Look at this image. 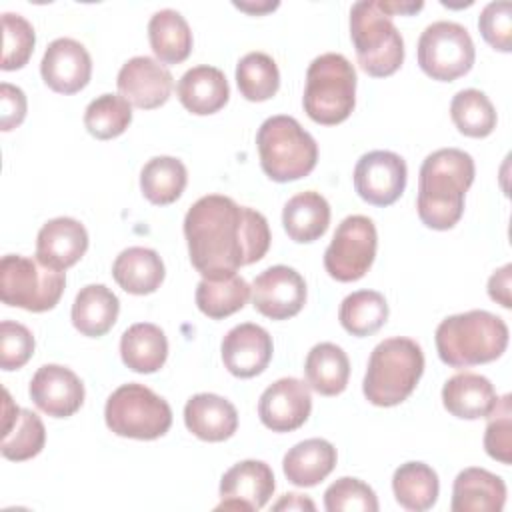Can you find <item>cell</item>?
<instances>
[{
    "label": "cell",
    "instance_id": "25",
    "mask_svg": "<svg viewBox=\"0 0 512 512\" xmlns=\"http://www.w3.org/2000/svg\"><path fill=\"white\" fill-rule=\"evenodd\" d=\"M506 502V484L484 468H464L452 486V512H500Z\"/></svg>",
    "mask_w": 512,
    "mask_h": 512
},
{
    "label": "cell",
    "instance_id": "19",
    "mask_svg": "<svg viewBox=\"0 0 512 512\" xmlns=\"http://www.w3.org/2000/svg\"><path fill=\"white\" fill-rule=\"evenodd\" d=\"M32 402L52 418H68L80 410L84 402L82 380L66 366L44 364L30 380Z\"/></svg>",
    "mask_w": 512,
    "mask_h": 512
},
{
    "label": "cell",
    "instance_id": "35",
    "mask_svg": "<svg viewBox=\"0 0 512 512\" xmlns=\"http://www.w3.org/2000/svg\"><path fill=\"white\" fill-rule=\"evenodd\" d=\"M188 172L174 156H154L140 172V190L152 204L166 206L178 200L186 188Z\"/></svg>",
    "mask_w": 512,
    "mask_h": 512
},
{
    "label": "cell",
    "instance_id": "14",
    "mask_svg": "<svg viewBox=\"0 0 512 512\" xmlns=\"http://www.w3.org/2000/svg\"><path fill=\"white\" fill-rule=\"evenodd\" d=\"M272 468L262 460H242L228 468L220 480L222 502L216 510H260L274 494Z\"/></svg>",
    "mask_w": 512,
    "mask_h": 512
},
{
    "label": "cell",
    "instance_id": "7",
    "mask_svg": "<svg viewBox=\"0 0 512 512\" xmlns=\"http://www.w3.org/2000/svg\"><path fill=\"white\" fill-rule=\"evenodd\" d=\"M350 38L360 68L374 78L394 74L404 62V40L380 0L352 4Z\"/></svg>",
    "mask_w": 512,
    "mask_h": 512
},
{
    "label": "cell",
    "instance_id": "8",
    "mask_svg": "<svg viewBox=\"0 0 512 512\" xmlns=\"http://www.w3.org/2000/svg\"><path fill=\"white\" fill-rule=\"evenodd\" d=\"M104 420L116 436L156 440L170 430L172 408L148 386L128 382L108 396Z\"/></svg>",
    "mask_w": 512,
    "mask_h": 512
},
{
    "label": "cell",
    "instance_id": "37",
    "mask_svg": "<svg viewBox=\"0 0 512 512\" xmlns=\"http://www.w3.org/2000/svg\"><path fill=\"white\" fill-rule=\"evenodd\" d=\"M450 116L460 134L470 138H486L496 128V110L490 98L476 88H466L454 94Z\"/></svg>",
    "mask_w": 512,
    "mask_h": 512
},
{
    "label": "cell",
    "instance_id": "41",
    "mask_svg": "<svg viewBox=\"0 0 512 512\" xmlns=\"http://www.w3.org/2000/svg\"><path fill=\"white\" fill-rule=\"evenodd\" d=\"M324 508L328 512H376L378 498L366 482L352 476H342L326 488Z\"/></svg>",
    "mask_w": 512,
    "mask_h": 512
},
{
    "label": "cell",
    "instance_id": "3",
    "mask_svg": "<svg viewBox=\"0 0 512 512\" xmlns=\"http://www.w3.org/2000/svg\"><path fill=\"white\" fill-rule=\"evenodd\" d=\"M436 350L444 364L470 368L500 358L508 346L506 322L488 310L444 318L436 328Z\"/></svg>",
    "mask_w": 512,
    "mask_h": 512
},
{
    "label": "cell",
    "instance_id": "27",
    "mask_svg": "<svg viewBox=\"0 0 512 512\" xmlns=\"http://www.w3.org/2000/svg\"><path fill=\"white\" fill-rule=\"evenodd\" d=\"M336 466V448L324 438H308L294 444L282 460L288 482L300 488L320 484Z\"/></svg>",
    "mask_w": 512,
    "mask_h": 512
},
{
    "label": "cell",
    "instance_id": "48",
    "mask_svg": "<svg viewBox=\"0 0 512 512\" xmlns=\"http://www.w3.org/2000/svg\"><path fill=\"white\" fill-rule=\"evenodd\" d=\"M382 8L394 16V14H412V12H418L424 4L422 2H386V0H380Z\"/></svg>",
    "mask_w": 512,
    "mask_h": 512
},
{
    "label": "cell",
    "instance_id": "28",
    "mask_svg": "<svg viewBox=\"0 0 512 512\" xmlns=\"http://www.w3.org/2000/svg\"><path fill=\"white\" fill-rule=\"evenodd\" d=\"M120 300L104 284H88L80 288L72 304L74 328L90 338L104 336L118 318Z\"/></svg>",
    "mask_w": 512,
    "mask_h": 512
},
{
    "label": "cell",
    "instance_id": "4",
    "mask_svg": "<svg viewBox=\"0 0 512 512\" xmlns=\"http://www.w3.org/2000/svg\"><path fill=\"white\" fill-rule=\"evenodd\" d=\"M424 372V354L418 342L404 336L386 338L372 350L362 382L366 400L390 408L404 402Z\"/></svg>",
    "mask_w": 512,
    "mask_h": 512
},
{
    "label": "cell",
    "instance_id": "26",
    "mask_svg": "<svg viewBox=\"0 0 512 512\" xmlns=\"http://www.w3.org/2000/svg\"><path fill=\"white\" fill-rule=\"evenodd\" d=\"M164 274V262L158 252L144 246H130L122 250L112 264L116 284L124 292L136 296L156 292L164 280Z\"/></svg>",
    "mask_w": 512,
    "mask_h": 512
},
{
    "label": "cell",
    "instance_id": "11",
    "mask_svg": "<svg viewBox=\"0 0 512 512\" xmlns=\"http://www.w3.org/2000/svg\"><path fill=\"white\" fill-rule=\"evenodd\" d=\"M378 246L376 226L368 216H346L324 252V268L338 282H356L372 266Z\"/></svg>",
    "mask_w": 512,
    "mask_h": 512
},
{
    "label": "cell",
    "instance_id": "45",
    "mask_svg": "<svg viewBox=\"0 0 512 512\" xmlns=\"http://www.w3.org/2000/svg\"><path fill=\"white\" fill-rule=\"evenodd\" d=\"M26 94L22 88L2 82L0 84V128L4 132L22 124L26 116Z\"/></svg>",
    "mask_w": 512,
    "mask_h": 512
},
{
    "label": "cell",
    "instance_id": "9",
    "mask_svg": "<svg viewBox=\"0 0 512 512\" xmlns=\"http://www.w3.org/2000/svg\"><path fill=\"white\" fill-rule=\"evenodd\" d=\"M66 286L60 270L20 254H6L0 260V298L8 306L28 312L52 310Z\"/></svg>",
    "mask_w": 512,
    "mask_h": 512
},
{
    "label": "cell",
    "instance_id": "15",
    "mask_svg": "<svg viewBox=\"0 0 512 512\" xmlns=\"http://www.w3.org/2000/svg\"><path fill=\"white\" fill-rule=\"evenodd\" d=\"M174 78L166 66L150 56H134L122 64L116 86L130 106L154 110L170 98Z\"/></svg>",
    "mask_w": 512,
    "mask_h": 512
},
{
    "label": "cell",
    "instance_id": "24",
    "mask_svg": "<svg viewBox=\"0 0 512 512\" xmlns=\"http://www.w3.org/2000/svg\"><path fill=\"white\" fill-rule=\"evenodd\" d=\"M498 402L492 382L474 372H458L444 382L442 404L444 408L462 420L488 418Z\"/></svg>",
    "mask_w": 512,
    "mask_h": 512
},
{
    "label": "cell",
    "instance_id": "36",
    "mask_svg": "<svg viewBox=\"0 0 512 512\" xmlns=\"http://www.w3.org/2000/svg\"><path fill=\"white\" fill-rule=\"evenodd\" d=\"M342 328L358 338L378 332L388 320L386 298L376 290H358L348 294L338 310Z\"/></svg>",
    "mask_w": 512,
    "mask_h": 512
},
{
    "label": "cell",
    "instance_id": "39",
    "mask_svg": "<svg viewBox=\"0 0 512 512\" xmlns=\"http://www.w3.org/2000/svg\"><path fill=\"white\" fill-rule=\"evenodd\" d=\"M132 122V106L118 94H102L84 110V126L98 140L120 136Z\"/></svg>",
    "mask_w": 512,
    "mask_h": 512
},
{
    "label": "cell",
    "instance_id": "16",
    "mask_svg": "<svg viewBox=\"0 0 512 512\" xmlns=\"http://www.w3.org/2000/svg\"><path fill=\"white\" fill-rule=\"evenodd\" d=\"M312 410L308 384L298 378L272 382L258 400V416L272 432H292L300 428Z\"/></svg>",
    "mask_w": 512,
    "mask_h": 512
},
{
    "label": "cell",
    "instance_id": "17",
    "mask_svg": "<svg viewBox=\"0 0 512 512\" xmlns=\"http://www.w3.org/2000/svg\"><path fill=\"white\" fill-rule=\"evenodd\" d=\"M40 74L46 86L58 94L80 92L92 76V60L88 50L74 38H56L48 44Z\"/></svg>",
    "mask_w": 512,
    "mask_h": 512
},
{
    "label": "cell",
    "instance_id": "30",
    "mask_svg": "<svg viewBox=\"0 0 512 512\" xmlns=\"http://www.w3.org/2000/svg\"><path fill=\"white\" fill-rule=\"evenodd\" d=\"M122 362L138 372L152 374L160 370L168 358V340L160 326L150 322L132 324L120 338Z\"/></svg>",
    "mask_w": 512,
    "mask_h": 512
},
{
    "label": "cell",
    "instance_id": "40",
    "mask_svg": "<svg viewBox=\"0 0 512 512\" xmlns=\"http://www.w3.org/2000/svg\"><path fill=\"white\" fill-rule=\"evenodd\" d=\"M2 30H4V44H2V70H18L24 64H28L34 44H36V34L32 24L14 12H4L2 14Z\"/></svg>",
    "mask_w": 512,
    "mask_h": 512
},
{
    "label": "cell",
    "instance_id": "2",
    "mask_svg": "<svg viewBox=\"0 0 512 512\" xmlns=\"http://www.w3.org/2000/svg\"><path fill=\"white\" fill-rule=\"evenodd\" d=\"M474 160L460 148L428 154L418 174V216L432 230H450L464 214V196L474 182Z\"/></svg>",
    "mask_w": 512,
    "mask_h": 512
},
{
    "label": "cell",
    "instance_id": "44",
    "mask_svg": "<svg viewBox=\"0 0 512 512\" xmlns=\"http://www.w3.org/2000/svg\"><path fill=\"white\" fill-rule=\"evenodd\" d=\"M478 28L482 38L500 52L512 50V4L490 2L482 8L478 16Z\"/></svg>",
    "mask_w": 512,
    "mask_h": 512
},
{
    "label": "cell",
    "instance_id": "1",
    "mask_svg": "<svg viewBox=\"0 0 512 512\" xmlns=\"http://www.w3.org/2000/svg\"><path fill=\"white\" fill-rule=\"evenodd\" d=\"M184 236L190 262L202 278L236 274L262 260L270 248L266 218L222 194L202 196L188 208Z\"/></svg>",
    "mask_w": 512,
    "mask_h": 512
},
{
    "label": "cell",
    "instance_id": "18",
    "mask_svg": "<svg viewBox=\"0 0 512 512\" xmlns=\"http://www.w3.org/2000/svg\"><path fill=\"white\" fill-rule=\"evenodd\" d=\"M222 362L236 378H252L262 374L274 352L272 336L258 324L244 322L226 332L220 344Z\"/></svg>",
    "mask_w": 512,
    "mask_h": 512
},
{
    "label": "cell",
    "instance_id": "43",
    "mask_svg": "<svg viewBox=\"0 0 512 512\" xmlns=\"http://www.w3.org/2000/svg\"><path fill=\"white\" fill-rule=\"evenodd\" d=\"M34 354V336L32 332L12 320L0 322V366L2 370L22 368Z\"/></svg>",
    "mask_w": 512,
    "mask_h": 512
},
{
    "label": "cell",
    "instance_id": "23",
    "mask_svg": "<svg viewBox=\"0 0 512 512\" xmlns=\"http://www.w3.org/2000/svg\"><path fill=\"white\" fill-rule=\"evenodd\" d=\"M176 96L188 112L196 116H208L224 108L230 98V88L220 68L202 64L186 70L180 76L176 84Z\"/></svg>",
    "mask_w": 512,
    "mask_h": 512
},
{
    "label": "cell",
    "instance_id": "22",
    "mask_svg": "<svg viewBox=\"0 0 512 512\" xmlns=\"http://www.w3.org/2000/svg\"><path fill=\"white\" fill-rule=\"evenodd\" d=\"M186 428L204 442L228 440L238 428L234 404L218 394H194L184 406Z\"/></svg>",
    "mask_w": 512,
    "mask_h": 512
},
{
    "label": "cell",
    "instance_id": "38",
    "mask_svg": "<svg viewBox=\"0 0 512 512\" xmlns=\"http://www.w3.org/2000/svg\"><path fill=\"white\" fill-rule=\"evenodd\" d=\"M236 84L240 94L250 102H264L280 88V72L272 56L248 52L236 64Z\"/></svg>",
    "mask_w": 512,
    "mask_h": 512
},
{
    "label": "cell",
    "instance_id": "32",
    "mask_svg": "<svg viewBox=\"0 0 512 512\" xmlns=\"http://www.w3.org/2000/svg\"><path fill=\"white\" fill-rule=\"evenodd\" d=\"M148 40L162 64H178L192 52V30L186 18L172 8L152 14L148 22Z\"/></svg>",
    "mask_w": 512,
    "mask_h": 512
},
{
    "label": "cell",
    "instance_id": "12",
    "mask_svg": "<svg viewBox=\"0 0 512 512\" xmlns=\"http://www.w3.org/2000/svg\"><path fill=\"white\" fill-rule=\"evenodd\" d=\"M406 162L390 150H372L360 156L354 166V188L372 206L394 204L406 188Z\"/></svg>",
    "mask_w": 512,
    "mask_h": 512
},
{
    "label": "cell",
    "instance_id": "5",
    "mask_svg": "<svg viewBox=\"0 0 512 512\" xmlns=\"http://www.w3.org/2000/svg\"><path fill=\"white\" fill-rule=\"evenodd\" d=\"M260 166L274 182H292L308 176L318 160L316 140L292 116L266 118L256 134Z\"/></svg>",
    "mask_w": 512,
    "mask_h": 512
},
{
    "label": "cell",
    "instance_id": "20",
    "mask_svg": "<svg viewBox=\"0 0 512 512\" xmlns=\"http://www.w3.org/2000/svg\"><path fill=\"white\" fill-rule=\"evenodd\" d=\"M88 250V232L74 218L58 216L48 220L36 236V260L64 272Z\"/></svg>",
    "mask_w": 512,
    "mask_h": 512
},
{
    "label": "cell",
    "instance_id": "47",
    "mask_svg": "<svg viewBox=\"0 0 512 512\" xmlns=\"http://www.w3.org/2000/svg\"><path fill=\"white\" fill-rule=\"evenodd\" d=\"M274 510H314V502L302 494H284L274 506Z\"/></svg>",
    "mask_w": 512,
    "mask_h": 512
},
{
    "label": "cell",
    "instance_id": "49",
    "mask_svg": "<svg viewBox=\"0 0 512 512\" xmlns=\"http://www.w3.org/2000/svg\"><path fill=\"white\" fill-rule=\"evenodd\" d=\"M234 6L236 8H240V10H246V12H256V14H260V12H266V10H274L276 6H278V2H272V4H262V6H252V4H242V2H234Z\"/></svg>",
    "mask_w": 512,
    "mask_h": 512
},
{
    "label": "cell",
    "instance_id": "33",
    "mask_svg": "<svg viewBox=\"0 0 512 512\" xmlns=\"http://www.w3.org/2000/svg\"><path fill=\"white\" fill-rule=\"evenodd\" d=\"M252 288L238 274L218 278H202L196 286V306L212 320L226 318L242 310L250 298Z\"/></svg>",
    "mask_w": 512,
    "mask_h": 512
},
{
    "label": "cell",
    "instance_id": "21",
    "mask_svg": "<svg viewBox=\"0 0 512 512\" xmlns=\"http://www.w3.org/2000/svg\"><path fill=\"white\" fill-rule=\"evenodd\" d=\"M46 442V428L38 414L20 408L12 402L10 392L4 390L2 408V456L6 460L24 462L38 456Z\"/></svg>",
    "mask_w": 512,
    "mask_h": 512
},
{
    "label": "cell",
    "instance_id": "10",
    "mask_svg": "<svg viewBox=\"0 0 512 512\" xmlns=\"http://www.w3.org/2000/svg\"><path fill=\"white\" fill-rule=\"evenodd\" d=\"M474 58V42L458 22H432L418 38V64L432 80L452 82L464 76L472 68Z\"/></svg>",
    "mask_w": 512,
    "mask_h": 512
},
{
    "label": "cell",
    "instance_id": "34",
    "mask_svg": "<svg viewBox=\"0 0 512 512\" xmlns=\"http://www.w3.org/2000/svg\"><path fill=\"white\" fill-rule=\"evenodd\" d=\"M392 490L396 502L412 512L430 510L440 492L438 474L424 462H406L394 470Z\"/></svg>",
    "mask_w": 512,
    "mask_h": 512
},
{
    "label": "cell",
    "instance_id": "42",
    "mask_svg": "<svg viewBox=\"0 0 512 512\" xmlns=\"http://www.w3.org/2000/svg\"><path fill=\"white\" fill-rule=\"evenodd\" d=\"M488 426L484 432L486 454L502 464L512 460V406L510 394L498 398L494 410L488 414Z\"/></svg>",
    "mask_w": 512,
    "mask_h": 512
},
{
    "label": "cell",
    "instance_id": "6",
    "mask_svg": "<svg viewBox=\"0 0 512 512\" xmlns=\"http://www.w3.org/2000/svg\"><path fill=\"white\" fill-rule=\"evenodd\" d=\"M302 104L310 120L324 126L340 124L352 114L356 104V70L346 56L326 52L310 62Z\"/></svg>",
    "mask_w": 512,
    "mask_h": 512
},
{
    "label": "cell",
    "instance_id": "13",
    "mask_svg": "<svg viewBox=\"0 0 512 512\" xmlns=\"http://www.w3.org/2000/svg\"><path fill=\"white\" fill-rule=\"evenodd\" d=\"M254 308L272 320H288L306 304V282L290 266L276 264L260 272L252 282Z\"/></svg>",
    "mask_w": 512,
    "mask_h": 512
},
{
    "label": "cell",
    "instance_id": "46",
    "mask_svg": "<svg viewBox=\"0 0 512 512\" xmlns=\"http://www.w3.org/2000/svg\"><path fill=\"white\" fill-rule=\"evenodd\" d=\"M510 276H512V266L506 264L500 270H496L490 280H488V296L498 302L504 308L512 306L510 298Z\"/></svg>",
    "mask_w": 512,
    "mask_h": 512
},
{
    "label": "cell",
    "instance_id": "31",
    "mask_svg": "<svg viewBox=\"0 0 512 512\" xmlns=\"http://www.w3.org/2000/svg\"><path fill=\"white\" fill-rule=\"evenodd\" d=\"M306 382L322 396H338L346 390L350 378V360L334 342L312 346L304 362Z\"/></svg>",
    "mask_w": 512,
    "mask_h": 512
},
{
    "label": "cell",
    "instance_id": "29",
    "mask_svg": "<svg viewBox=\"0 0 512 512\" xmlns=\"http://www.w3.org/2000/svg\"><path fill=\"white\" fill-rule=\"evenodd\" d=\"M282 224L290 240L300 244L314 242L328 230L330 204L320 192H300L284 204Z\"/></svg>",
    "mask_w": 512,
    "mask_h": 512
}]
</instances>
